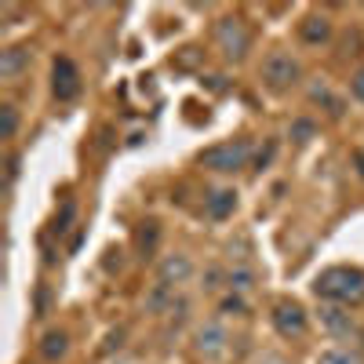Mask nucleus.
Wrapping results in <instances>:
<instances>
[{"label":"nucleus","instance_id":"f257e3e1","mask_svg":"<svg viewBox=\"0 0 364 364\" xmlns=\"http://www.w3.org/2000/svg\"><path fill=\"white\" fill-rule=\"evenodd\" d=\"M314 291L317 299H328L336 306H357L364 299V273L357 266H331L317 277Z\"/></svg>","mask_w":364,"mask_h":364},{"label":"nucleus","instance_id":"f03ea898","mask_svg":"<svg viewBox=\"0 0 364 364\" xmlns=\"http://www.w3.org/2000/svg\"><path fill=\"white\" fill-rule=\"evenodd\" d=\"M197 161H200V168L219 171V175L240 171L252 161V139H230V142H219V146H208Z\"/></svg>","mask_w":364,"mask_h":364},{"label":"nucleus","instance_id":"7ed1b4c3","mask_svg":"<svg viewBox=\"0 0 364 364\" xmlns=\"http://www.w3.org/2000/svg\"><path fill=\"white\" fill-rule=\"evenodd\" d=\"M215 44L226 63H245V55L252 51V29L240 15H226L215 22Z\"/></svg>","mask_w":364,"mask_h":364},{"label":"nucleus","instance_id":"20e7f679","mask_svg":"<svg viewBox=\"0 0 364 364\" xmlns=\"http://www.w3.org/2000/svg\"><path fill=\"white\" fill-rule=\"evenodd\" d=\"M302 77V66L291 51H269L262 58V80L269 91H288L291 84H299Z\"/></svg>","mask_w":364,"mask_h":364},{"label":"nucleus","instance_id":"39448f33","mask_svg":"<svg viewBox=\"0 0 364 364\" xmlns=\"http://www.w3.org/2000/svg\"><path fill=\"white\" fill-rule=\"evenodd\" d=\"M51 91H55L58 102H70V99L80 95V73L73 66V58H55V66H51Z\"/></svg>","mask_w":364,"mask_h":364},{"label":"nucleus","instance_id":"423d86ee","mask_svg":"<svg viewBox=\"0 0 364 364\" xmlns=\"http://www.w3.org/2000/svg\"><path fill=\"white\" fill-rule=\"evenodd\" d=\"M273 328H277L281 336H288V339H299L302 331H306V310H302L299 302H291V299H281L277 306H273Z\"/></svg>","mask_w":364,"mask_h":364},{"label":"nucleus","instance_id":"0eeeda50","mask_svg":"<svg viewBox=\"0 0 364 364\" xmlns=\"http://www.w3.org/2000/svg\"><path fill=\"white\" fill-rule=\"evenodd\" d=\"M190 277H193V262H190V255H182V252L164 255V259H161V266H157V284H161V288L186 284Z\"/></svg>","mask_w":364,"mask_h":364},{"label":"nucleus","instance_id":"6e6552de","mask_svg":"<svg viewBox=\"0 0 364 364\" xmlns=\"http://www.w3.org/2000/svg\"><path fill=\"white\" fill-rule=\"evenodd\" d=\"M321 324H324V328H328L336 339H353V336H357V324H353V317H350L343 306H336V302L321 310Z\"/></svg>","mask_w":364,"mask_h":364},{"label":"nucleus","instance_id":"1a4fd4ad","mask_svg":"<svg viewBox=\"0 0 364 364\" xmlns=\"http://www.w3.org/2000/svg\"><path fill=\"white\" fill-rule=\"evenodd\" d=\"M223 346H226V328H223L219 321H208V324L197 328V353L215 357Z\"/></svg>","mask_w":364,"mask_h":364},{"label":"nucleus","instance_id":"9d476101","mask_svg":"<svg viewBox=\"0 0 364 364\" xmlns=\"http://www.w3.org/2000/svg\"><path fill=\"white\" fill-rule=\"evenodd\" d=\"M302 44H328L331 41V18L328 15H306L299 26Z\"/></svg>","mask_w":364,"mask_h":364},{"label":"nucleus","instance_id":"9b49d317","mask_svg":"<svg viewBox=\"0 0 364 364\" xmlns=\"http://www.w3.org/2000/svg\"><path fill=\"white\" fill-rule=\"evenodd\" d=\"M26 66H29V48L15 44V48L0 51V77H4V80H15Z\"/></svg>","mask_w":364,"mask_h":364},{"label":"nucleus","instance_id":"f8f14e48","mask_svg":"<svg viewBox=\"0 0 364 364\" xmlns=\"http://www.w3.org/2000/svg\"><path fill=\"white\" fill-rule=\"evenodd\" d=\"M233 208H237V193H233V190H215V193L204 200L208 219H215V223L230 219V215H233Z\"/></svg>","mask_w":364,"mask_h":364},{"label":"nucleus","instance_id":"ddd939ff","mask_svg":"<svg viewBox=\"0 0 364 364\" xmlns=\"http://www.w3.org/2000/svg\"><path fill=\"white\" fill-rule=\"evenodd\" d=\"M66 350H70L66 331H48V336L41 339V357H44V360H58V357H66Z\"/></svg>","mask_w":364,"mask_h":364},{"label":"nucleus","instance_id":"4468645a","mask_svg":"<svg viewBox=\"0 0 364 364\" xmlns=\"http://www.w3.org/2000/svg\"><path fill=\"white\" fill-rule=\"evenodd\" d=\"M15 132H18V109L4 102L0 106V139H15Z\"/></svg>","mask_w":364,"mask_h":364},{"label":"nucleus","instance_id":"2eb2a0df","mask_svg":"<svg viewBox=\"0 0 364 364\" xmlns=\"http://www.w3.org/2000/svg\"><path fill=\"white\" fill-rule=\"evenodd\" d=\"M310 99H314V102H324V106H328L331 113H336V117L343 113V102H339V99L328 91V84H314V87H310Z\"/></svg>","mask_w":364,"mask_h":364},{"label":"nucleus","instance_id":"dca6fc26","mask_svg":"<svg viewBox=\"0 0 364 364\" xmlns=\"http://www.w3.org/2000/svg\"><path fill=\"white\" fill-rule=\"evenodd\" d=\"M317 364H360V357L350 353V350H324Z\"/></svg>","mask_w":364,"mask_h":364},{"label":"nucleus","instance_id":"f3484780","mask_svg":"<svg viewBox=\"0 0 364 364\" xmlns=\"http://www.w3.org/2000/svg\"><path fill=\"white\" fill-rule=\"evenodd\" d=\"M252 269H245V266H237V269H230V288L233 291H248L252 288Z\"/></svg>","mask_w":364,"mask_h":364},{"label":"nucleus","instance_id":"a211bd4d","mask_svg":"<svg viewBox=\"0 0 364 364\" xmlns=\"http://www.w3.org/2000/svg\"><path fill=\"white\" fill-rule=\"evenodd\" d=\"M146 230H139V245L149 252V248H154L157 245V237H161V230H157V223H142Z\"/></svg>","mask_w":364,"mask_h":364},{"label":"nucleus","instance_id":"6ab92c4d","mask_svg":"<svg viewBox=\"0 0 364 364\" xmlns=\"http://www.w3.org/2000/svg\"><path fill=\"white\" fill-rule=\"evenodd\" d=\"M339 55H360V33L357 29H350L346 33V41H343V51Z\"/></svg>","mask_w":364,"mask_h":364},{"label":"nucleus","instance_id":"aec40b11","mask_svg":"<svg viewBox=\"0 0 364 364\" xmlns=\"http://www.w3.org/2000/svg\"><path fill=\"white\" fill-rule=\"evenodd\" d=\"M291 135H295L299 142H306V139L314 135V124H310V120H295V124H291Z\"/></svg>","mask_w":364,"mask_h":364},{"label":"nucleus","instance_id":"412c9836","mask_svg":"<svg viewBox=\"0 0 364 364\" xmlns=\"http://www.w3.org/2000/svg\"><path fill=\"white\" fill-rule=\"evenodd\" d=\"M223 314H245V299H240V295L223 299Z\"/></svg>","mask_w":364,"mask_h":364},{"label":"nucleus","instance_id":"4be33fe9","mask_svg":"<svg viewBox=\"0 0 364 364\" xmlns=\"http://www.w3.org/2000/svg\"><path fill=\"white\" fill-rule=\"evenodd\" d=\"M350 91H353V99L364 102V70H357V73L350 77Z\"/></svg>","mask_w":364,"mask_h":364}]
</instances>
